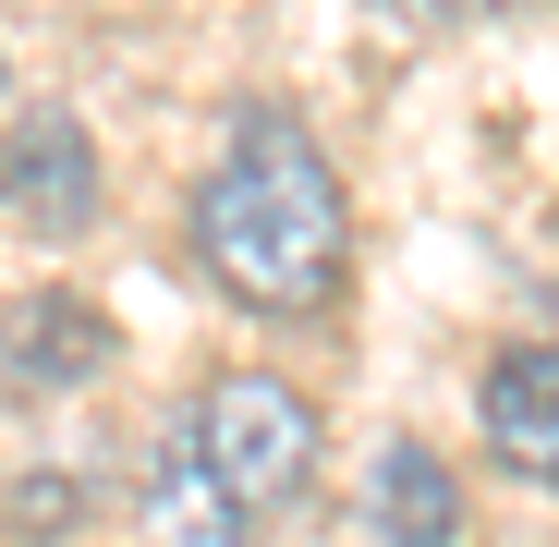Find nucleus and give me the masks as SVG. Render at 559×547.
<instances>
[{
    "label": "nucleus",
    "instance_id": "f257e3e1",
    "mask_svg": "<svg viewBox=\"0 0 559 547\" xmlns=\"http://www.w3.org/2000/svg\"><path fill=\"white\" fill-rule=\"evenodd\" d=\"M195 267L207 293H231L243 317H329L341 305V267H353V195H341V158L317 146L305 110L243 98L219 170L195 182Z\"/></svg>",
    "mask_w": 559,
    "mask_h": 547
},
{
    "label": "nucleus",
    "instance_id": "f03ea898",
    "mask_svg": "<svg viewBox=\"0 0 559 547\" xmlns=\"http://www.w3.org/2000/svg\"><path fill=\"white\" fill-rule=\"evenodd\" d=\"M195 450H207V475L231 487V511L243 523H267V511H293L305 487H317V450H329V426H317V402L293 390V378H267V365H231V378H207L195 390Z\"/></svg>",
    "mask_w": 559,
    "mask_h": 547
},
{
    "label": "nucleus",
    "instance_id": "7ed1b4c3",
    "mask_svg": "<svg viewBox=\"0 0 559 547\" xmlns=\"http://www.w3.org/2000/svg\"><path fill=\"white\" fill-rule=\"evenodd\" d=\"M0 207H13L37 243H85L110 219V182H98V146H85V122L61 98H37L13 122V146H0Z\"/></svg>",
    "mask_w": 559,
    "mask_h": 547
},
{
    "label": "nucleus",
    "instance_id": "20e7f679",
    "mask_svg": "<svg viewBox=\"0 0 559 547\" xmlns=\"http://www.w3.org/2000/svg\"><path fill=\"white\" fill-rule=\"evenodd\" d=\"M110 378V329H98V305L85 293H37V305H13L0 317V390L13 402H61V390H98Z\"/></svg>",
    "mask_w": 559,
    "mask_h": 547
},
{
    "label": "nucleus",
    "instance_id": "39448f33",
    "mask_svg": "<svg viewBox=\"0 0 559 547\" xmlns=\"http://www.w3.org/2000/svg\"><path fill=\"white\" fill-rule=\"evenodd\" d=\"M475 426H487V450H499L523 487L559 499V353L547 341H511L487 378H475Z\"/></svg>",
    "mask_w": 559,
    "mask_h": 547
},
{
    "label": "nucleus",
    "instance_id": "423d86ee",
    "mask_svg": "<svg viewBox=\"0 0 559 547\" xmlns=\"http://www.w3.org/2000/svg\"><path fill=\"white\" fill-rule=\"evenodd\" d=\"M365 523H378V547H462V475L426 438H390L365 475Z\"/></svg>",
    "mask_w": 559,
    "mask_h": 547
},
{
    "label": "nucleus",
    "instance_id": "0eeeda50",
    "mask_svg": "<svg viewBox=\"0 0 559 547\" xmlns=\"http://www.w3.org/2000/svg\"><path fill=\"white\" fill-rule=\"evenodd\" d=\"M146 535H158V547H243V535H255V523L231 511V487L207 475L195 426H170L158 463H146Z\"/></svg>",
    "mask_w": 559,
    "mask_h": 547
},
{
    "label": "nucleus",
    "instance_id": "6e6552de",
    "mask_svg": "<svg viewBox=\"0 0 559 547\" xmlns=\"http://www.w3.org/2000/svg\"><path fill=\"white\" fill-rule=\"evenodd\" d=\"M0 523H13V535H61V523H73V487H61V475H49V487L25 475L13 499H0Z\"/></svg>",
    "mask_w": 559,
    "mask_h": 547
}]
</instances>
